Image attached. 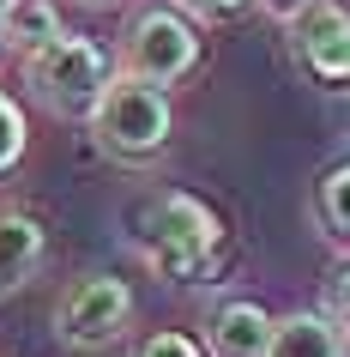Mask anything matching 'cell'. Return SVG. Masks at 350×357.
I'll return each instance as SVG.
<instances>
[{"label": "cell", "instance_id": "7c38bea8", "mask_svg": "<svg viewBox=\"0 0 350 357\" xmlns=\"http://www.w3.org/2000/svg\"><path fill=\"white\" fill-rule=\"evenodd\" d=\"M24 139H31V128H24V109H19L6 91H0V176H13V169H19Z\"/></svg>", "mask_w": 350, "mask_h": 357}, {"label": "cell", "instance_id": "ffe728a7", "mask_svg": "<svg viewBox=\"0 0 350 357\" xmlns=\"http://www.w3.org/2000/svg\"><path fill=\"white\" fill-rule=\"evenodd\" d=\"M344 357H350V327H344Z\"/></svg>", "mask_w": 350, "mask_h": 357}, {"label": "cell", "instance_id": "2e32d148", "mask_svg": "<svg viewBox=\"0 0 350 357\" xmlns=\"http://www.w3.org/2000/svg\"><path fill=\"white\" fill-rule=\"evenodd\" d=\"M254 6L266 13V19H278V24H296V19L314 6V0H254Z\"/></svg>", "mask_w": 350, "mask_h": 357}, {"label": "cell", "instance_id": "6da1fadb", "mask_svg": "<svg viewBox=\"0 0 350 357\" xmlns=\"http://www.w3.org/2000/svg\"><path fill=\"white\" fill-rule=\"evenodd\" d=\"M133 255L169 284H205L223 261V225L193 194H157L133 218Z\"/></svg>", "mask_w": 350, "mask_h": 357}, {"label": "cell", "instance_id": "7a4b0ae2", "mask_svg": "<svg viewBox=\"0 0 350 357\" xmlns=\"http://www.w3.org/2000/svg\"><path fill=\"white\" fill-rule=\"evenodd\" d=\"M109 79H115V55L103 43L79 37V31H61L55 43L24 55V91L55 121H91L97 97L109 91Z\"/></svg>", "mask_w": 350, "mask_h": 357}, {"label": "cell", "instance_id": "e0dca14e", "mask_svg": "<svg viewBox=\"0 0 350 357\" xmlns=\"http://www.w3.org/2000/svg\"><path fill=\"white\" fill-rule=\"evenodd\" d=\"M338 121H344V139H350V91L338 97Z\"/></svg>", "mask_w": 350, "mask_h": 357}, {"label": "cell", "instance_id": "8992f818", "mask_svg": "<svg viewBox=\"0 0 350 357\" xmlns=\"http://www.w3.org/2000/svg\"><path fill=\"white\" fill-rule=\"evenodd\" d=\"M290 31V55L302 61V73H314L320 85H350V6L344 0H314Z\"/></svg>", "mask_w": 350, "mask_h": 357}, {"label": "cell", "instance_id": "4fadbf2b", "mask_svg": "<svg viewBox=\"0 0 350 357\" xmlns=\"http://www.w3.org/2000/svg\"><path fill=\"white\" fill-rule=\"evenodd\" d=\"M139 357H205V345L187 339V333H151L145 345H139Z\"/></svg>", "mask_w": 350, "mask_h": 357}, {"label": "cell", "instance_id": "30bf717a", "mask_svg": "<svg viewBox=\"0 0 350 357\" xmlns=\"http://www.w3.org/2000/svg\"><path fill=\"white\" fill-rule=\"evenodd\" d=\"M67 24H61L55 0H19L6 19H0V37H6V49H19V61L31 55V49H42V43H55Z\"/></svg>", "mask_w": 350, "mask_h": 357}, {"label": "cell", "instance_id": "ba28073f", "mask_svg": "<svg viewBox=\"0 0 350 357\" xmlns=\"http://www.w3.org/2000/svg\"><path fill=\"white\" fill-rule=\"evenodd\" d=\"M278 321L260 309L254 297H230L205 315V351L212 357H266Z\"/></svg>", "mask_w": 350, "mask_h": 357}, {"label": "cell", "instance_id": "5bb4252c", "mask_svg": "<svg viewBox=\"0 0 350 357\" xmlns=\"http://www.w3.org/2000/svg\"><path fill=\"white\" fill-rule=\"evenodd\" d=\"M320 309H326V315L338 321V327H350V261L326 279V303H320Z\"/></svg>", "mask_w": 350, "mask_h": 357}, {"label": "cell", "instance_id": "44dd1931", "mask_svg": "<svg viewBox=\"0 0 350 357\" xmlns=\"http://www.w3.org/2000/svg\"><path fill=\"white\" fill-rule=\"evenodd\" d=\"M0 49H6V37H0Z\"/></svg>", "mask_w": 350, "mask_h": 357}, {"label": "cell", "instance_id": "8fae6325", "mask_svg": "<svg viewBox=\"0 0 350 357\" xmlns=\"http://www.w3.org/2000/svg\"><path fill=\"white\" fill-rule=\"evenodd\" d=\"M314 225H320L326 243L350 248V158L320 176V188H314Z\"/></svg>", "mask_w": 350, "mask_h": 357}, {"label": "cell", "instance_id": "5b68a950", "mask_svg": "<svg viewBox=\"0 0 350 357\" xmlns=\"http://www.w3.org/2000/svg\"><path fill=\"white\" fill-rule=\"evenodd\" d=\"M49 327H55V339L67 351H109V345H121L127 327H133L127 279H115V273H85V279H73L55 297Z\"/></svg>", "mask_w": 350, "mask_h": 357}, {"label": "cell", "instance_id": "3957f363", "mask_svg": "<svg viewBox=\"0 0 350 357\" xmlns=\"http://www.w3.org/2000/svg\"><path fill=\"white\" fill-rule=\"evenodd\" d=\"M85 128H91L97 151L115 158V164H157L169 151V133H175V103H169L164 85L115 73Z\"/></svg>", "mask_w": 350, "mask_h": 357}, {"label": "cell", "instance_id": "52a82bcc", "mask_svg": "<svg viewBox=\"0 0 350 357\" xmlns=\"http://www.w3.org/2000/svg\"><path fill=\"white\" fill-rule=\"evenodd\" d=\"M49 261V230H42L37 212L24 206H0V303L19 297L24 284L42 273Z\"/></svg>", "mask_w": 350, "mask_h": 357}, {"label": "cell", "instance_id": "ac0fdd59", "mask_svg": "<svg viewBox=\"0 0 350 357\" xmlns=\"http://www.w3.org/2000/svg\"><path fill=\"white\" fill-rule=\"evenodd\" d=\"M79 6H121V0H79Z\"/></svg>", "mask_w": 350, "mask_h": 357}, {"label": "cell", "instance_id": "277c9868", "mask_svg": "<svg viewBox=\"0 0 350 357\" xmlns=\"http://www.w3.org/2000/svg\"><path fill=\"white\" fill-rule=\"evenodd\" d=\"M200 67V24L175 13V6H145L133 13L127 31H121V55H115V73L145 79V85H182L187 73Z\"/></svg>", "mask_w": 350, "mask_h": 357}, {"label": "cell", "instance_id": "9a60e30c", "mask_svg": "<svg viewBox=\"0 0 350 357\" xmlns=\"http://www.w3.org/2000/svg\"><path fill=\"white\" fill-rule=\"evenodd\" d=\"M169 6H175V13H187V19H236L241 6H254V0H169Z\"/></svg>", "mask_w": 350, "mask_h": 357}, {"label": "cell", "instance_id": "9c48e42d", "mask_svg": "<svg viewBox=\"0 0 350 357\" xmlns=\"http://www.w3.org/2000/svg\"><path fill=\"white\" fill-rule=\"evenodd\" d=\"M266 357H344V327L326 309H296L272 327Z\"/></svg>", "mask_w": 350, "mask_h": 357}, {"label": "cell", "instance_id": "d6986e66", "mask_svg": "<svg viewBox=\"0 0 350 357\" xmlns=\"http://www.w3.org/2000/svg\"><path fill=\"white\" fill-rule=\"evenodd\" d=\"M13 6H19V0H0V19H6V13H13Z\"/></svg>", "mask_w": 350, "mask_h": 357}]
</instances>
